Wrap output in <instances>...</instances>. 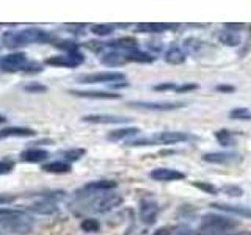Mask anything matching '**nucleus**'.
I'll list each match as a JSON object with an SVG mask.
<instances>
[{
	"mask_svg": "<svg viewBox=\"0 0 251 235\" xmlns=\"http://www.w3.org/2000/svg\"><path fill=\"white\" fill-rule=\"evenodd\" d=\"M218 39H220V43H222V44L231 46V47H235V46L240 44V36L232 30H223L222 33L218 35Z\"/></svg>",
	"mask_w": 251,
	"mask_h": 235,
	"instance_id": "bb28decb",
	"label": "nucleus"
},
{
	"mask_svg": "<svg viewBox=\"0 0 251 235\" xmlns=\"http://www.w3.org/2000/svg\"><path fill=\"white\" fill-rule=\"evenodd\" d=\"M127 55V61H137V63H152L155 57H151L149 53L138 52V50H130L126 53Z\"/></svg>",
	"mask_w": 251,
	"mask_h": 235,
	"instance_id": "cd10ccee",
	"label": "nucleus"
},
{
	"mask_svg": "<svg viewBox=\"0 0 251 235\" xmlns=\"http://www.w3.org/2000/svg\"><path fill=\"white\" fill-rule=\"evenodd\" d=\"M116 187V182L113 180H94L83 187V191H90V193H99V191H108L113 190Z\"/></svg>",
	"mask_w": 251,
	"mask_h": 235,
	"instance_id": "412c9836",
	"label": "nucleus"
},
{
	"mask_svg": "<svg viewBox=\"0 0 251 235\" xmlns=\"http://www.w3.org/2000/svg\"><path fill=\"white\" fill-rule=\"evenodd\" d=\"M80 227H82V231H85V232H98L100 229V224H99L98 219L86 218L82 221Z\"/></svg>",
	"mask_w": 251,
	"mask_h": 235,
	"instance_id": "7c9ffc66",
	"label": "nucleus"
},
{
	"mask_svg": "<svg viewBox=\"0 0 251 235\" xmlns=\"http://www.w3.org/2000/svg\"><path fill=\"white\" fill-rule=\"evenodd\" d=\"M8 119H6V116L5 115H0V124H5Z\"/></svg>",
	"mask_w": 251,
	"mask_h": 235,
	"instance_id": "a18cd8bd",
	"label": "nucleus"
},
{
	"mask_svg": "<svg viewBox=\"0 0 251 235\" xmlns=\"http://www.w3.org/2000/svg\"><path fill=\"white\" fill-rule=\"evenodd\" d=\"M73 96L77 97H86V99H120L121 94L115 93H105V91H80V90H71Z\"/></svg>",
	"mask_w": 251,
	"mask_h": 235,
	"instance_id": "6ab92c4d",
	"label": "nucleus"
},
{
	"mask_svg": "<svg viewBox=\"0 0 251 235\" xmlns=\"http://www.w3.org/2000/svg\"><path fill=\"white\" fill-rule=\"evenodd\" d=\"M220 190H222L223 193H226V194H229V196H234V198H237V196L243 194V190L237 185H225V187L220 188Z\"/></svg>",
	"mask_w": 251,
	"mask_h": 235,
	"instance_id": "c9c22d12",
	"label": "nucleus"
},
{
	"mask_svg": "<svg viewBox=\"0 0 251 235\" xmlns=\"http://www.w3.org/2000/svg\"><path fill=\"white\" fill-rule=\"evenodd\" d=\"M28 58L25 53L16 52V53H8L5 57H0V69L5 72H18V70H24L27 66Z\"/></svg>",
	"mask_w": 251,
	"mask_h": 235,
	"instance_id": "39448f33",
	"label": "nucleus"
},
{
	"mask_svg": "<svg viewBox=\"0 0 251 235\" xmlns=\"http://www.w3.org/2000/svg\"><path fill=\"white\" fill-rule=\"evenodd\" d=\"M83 155H85V149H69V151L63 152V157H65V159L69 160V162L82 159Z\"/></svg>",
	"mask_w": 251,
	"mask_h": 235,
	"instance_id": "473e14b6",
	"label": "nucleus"
},
{
	"mask_svg": "<svg viewBox=\"0 0 251 235\" xmlns=\"http://www.w3.org/2000/svg\"><path fill=\"white\" fill-rule=\"evenodd\" d=\"M177 28V24H163V22H143L138 24L137 30L141 33H163V31Z\"/></svg>",
	"mask_w": 251,
	"mask_h": 235,
	"instance_id": "2eb2a0df",
	"label": "nucleus"
},
{
	"mask_svg": "<svg viewBox=\"0 0 251 235\" xmlns=\"http://www.w3.org/2000/svg\"><path fill=\"white\" fill-rule=\"evenodd\" d=\"M229 116L232 119H237V121H251V112L245 107H237V108L231 110Z\"/></svg>",
	"mask_w": 251,
	"mask_h": 235,
	"instance_id": "c85d7f7f",
	"label": "nucleus"
},
{
	"mask_svg": "<svg viewBox=\"0 0 251 235\" xmlns=\"http://www.w3.org/2000/svg\"><path fill=\"white\" fill-rule=\"evenodd\" d=\"M80 83H110V82H124L126 75L116 70H107V72H96V74H85L77 78Z\"/></svg>",
	"mask_w": 251,
	"mask_h": 235,
	"instance_id": "423d86ee",
	"label": "nucleus"
},
{
	"mask_svg": "<svg viewBox=\"0 0 251 235\" xmlns=\"http://www.w3.org/2000/svg\"><path fill=\"white\" fill-rule=\"evenodd\" d=\"M215 138L220 143V146L223 147H232L235 146V138H234V133L227 129H222V130H217L215 132Z\"/></svg>",
	"mask_w": 251,
	"mask_h": 235,
	"instance_id": "a878e982",
	"label": "nucleus"
},
{
	"mask_svg": "<svg viewBox=\"0 0 251 235\" xmlns=\"http://www.w3.org/2000/svg\"><path fill=\"white\" fill-rule=\"evenodd\" d=\"M91 33L98 36H108L113 33V25H110V24H94V25H91Z\"/></svg>",
	"mask_w": 251,
	"mask_h": 235,
	"instance_id": "c756f323",
	"label": "nucleus"
},
{
	"mask_svg": "<svg viewBox=\"0 0 251 235\" xmlns=\"http://www.w3.org/2000/svg\"><path fill=\"white\" fill-rule=\"evenodd\" d=\"M30 212H35L38 215H53L58 212V207L57 204L50 199H43V201H38V202H33L31 206L27 207Z\"/></svg>",
	"mask_w": 251,
	"mask_h": 235,
	"instance_id": "f3484780",
	"label": "nucleus"
},
{
	"mask_svg": "<svg viewBox=\"0 0 251 235\" xmlns=\"http://www.w3.org/2000/svg\"><path fill=\"white\" fill-rule=\"evenodd\" d=\"M41 169L44 172H52V174H66V172L71 171V164L63 160H55V162L44 163Z\"/></svg>",
	"mask_w": 251,
	"mask_h": 235,
	"instance_id": "4be33fe9",
	"label": "nucleus"
},
{
	"mask_svg": "<svg viewBox=\"0 0 251 235\" xmlns=\"http://www.w3.org/2000/svg\"><path fill=\"white\" fill-rule=\"evenodd\" d=\"M204 162L218 163V164H229L240 160V155L235 152H209L202 155Z\"/></svg>",
	"mask_w": 251,
	"mask_h": 235,
	"instance_id": "f8f14e48",
	"label": "nucleus"
},
{
	"mask_svg": "<svg viewBox=\"0 0 251 235\" xmlns=\"http://www.w3.org/2000/svg\"><path fill=\"white\" fill-rule=\"evenodd\" d=\"M192 138L193 137L190 133H185V132H159L151 137L127 141V146L138 147V146H157V144H176V143L190 141Z\"/></svg>",
	"mask_w": 251,
	"mask_h": 235,
	"instance_id": "7ed1b4c3",
	"label": "nucleus"
},
{
	"mask_svg": "<svg viewBox=\"0 0 251 235\" xmlns=\"http://www.w3.org/2000/svg\"><path fill=\"white\" fill-rule=\"evenodd\" d=\"M107 47L110 49H115V50H137V46H138V41L135 38L132 36H124V38H118V39H113V41L110 43H105Z\"/></svg>",
	"mask_w": 251,
	"mask_h": 235,
	"instance_id": "a211bd4d",
	"label": "nucleus"
},
{
	"mask_svg": "<svg viewBox=\"0 0 251 235\" xmlns=\"http://www.w3.org/2000/svg\"><path fill=\"white\" fill-rule=\"evenodd\" d=\"M100 61L104 63L107 66H121L124 63H129L127 61V55L123 53V52H110L102 55Z\"/></svg>",
	"mask_w": 251,
	"mask_h": 235,
	"instance_id": "b1692460",
	"label": "nucleus"
},
{
	"mask_svg": "<svg viewBox=\"0 0 251 235\" xmlns=\"http://www.w3.org/2000/svg\"><path fill=\"white\" fill-rule=\"evenodd\" d=\"M165 61L170 63V65H180V63L185 61V52L180 49L179 46H170L168 50L165 52Z\"/></svg>",
	"mask_w": 251,
	"mask_h": 235,
	"instance_id": "aec40b11",
	"label": "nucleus"
},
{
	"mask_svg": "<svg viewBox=\"0 0 251 235\" xmlns=\"http://www.w3.org/2000/svg\"><path fill=\"white\" fill-rule=\"evenodd\" d=\"M55 41V35L43 28H25V30H11L2 36V43L8 49H18V47L33 44V43H50Z\"/></svg>",
	"mask_w": 251,
	"mask_h": 235,
	"instance_id": "f257e3e1",
	"label": "nucleus"
},
{
	"mask_svg": "<svg viewBox=\"0 0 251 235\" xmlns=\"http://www.w3.org/2000/svg\"><path fill=\"white\" fill-rule=\"evenodd\" d=\"M226 27L232 30V28H242L243 27V24H226Z\"/></svg>",
	"mask_w": 251,
	"mask_h": 235,
	"instance_id": "c03bdc74",
	"label": "nucleus"
},
{
	"mask_svg": "<svg viewBox=\"0 0 251 235\" xmlns=\"http://www.w3.org/2000/svg\"><path fill=\"white\" fill-rule=\"evenodd\" d=\"M123 202V198L120 194H113V193H107L102 194L99 198L93 201V210L98 212V213H107V212L113 210Z\"/></svg>",
	"mask_w": 251,
	"mask_h": 235,
	"instance_id": "6e6552de",
	"label": "nucleus"
},
{
	"mask_svg": "<svg viewBox=\"0 0 251 235\" xmlns=\"http://www.w3.org/2000/svg\"><path fill=\"white\" fill-rule=\"evenodd\" d=\"M24 90L25 91H30V93H43L46 91L47 88L44 85H39V83H30V85H25L24 86Z\"/></svg>",
	"mask_w": 251,
	"mask_h": 235,
	"instance_id": "58836bf2",
	"label": "nucleus"
},
{
	"mask_svg": "<svg viewBox=\"0 0 251 235\" xmlns=\"http://www.w3.org/2000/svg\"><path fill=\"white\" fill-rule=\"evenodd\" d=\"M0 235H5V234H2V232H0Z\"/></svg>",
	"mask_w": 251,
	"mask_h": 235,
	"instance_id": "de8ad7c7",
	"label": "nucleus"
},
{
	"mask_svg": "<svg viewBox=\"0 0 251 235\" xmlns=\"http://www.w3.org/2000/svg\"><path fill=\"white\" fill-rule=\"evenodd\" d=\"M140 133V129L137 127H129V129H118V130H112L107 135V138L110 141H120V140H124V138H130L133 135H137Z\"/></svg>",
	"mask_w": 251,
	"mask_h": 235,
	"instance_id": "393cba45",
	"label": "nucleus"
},
{
	"mask_svg": "<svg viewBox=\"0 0 251 235\" xmlns=\"http://www.w3.org/2000/svg\"><path fill=\"white\" fill-rule=\"evenodd\" d=\"M237 226H239V223L234 221L231 218L220 216V215H206L201 219L200 231L202 234H217V232L231 231Z\"/></svg>",
	"mask_w": 251,
	"mask_h": 235,
	"instance_id": "20e7f679",
	"label": "nucleus"
},
{
	"mask_svg": "<svg viewBox=\"0 0 251 235\" xmlns=\"http://www.w3.org/2000/svg\"><path fill=\"white\" fill-rule=\"evenodd\" d=\"M47 157H49V152L44 151V149H38V147H31V149H25L19 154L21 162H27V163H39L44 162Z\"/></svg>",
	"mask_w": 251,
	"mask_h": 235,
	"instance_id": "dca6fc26",
	"label": "nucleus"
},
{
	"mask_svg": "<svg viewBox=\"0 0 251 235\" xmlns=\"http://www.w3.org/2000/svg\"><path fill=\"white\" fill-rule=\"evenodd\" d=\"M86 47H88L90 50L98 52V50L102 49V47H104V44H102V43H94V41H91V43H86Z\"/></svg>",
	"mask_w": 251,
	"mask_h": 235,
	"instance_id": "ea45409f",
	"label": "nucleus"
},
{
	"mask_svg": "<svg viewBox=\"0 0 251 235\" xmlns=\"http://www.w3.org/2000/svg\"><path fill=\"white\" fill-rule=\"evenodd\" d=\"M55 47L65 50L66 53H77V50H78V44H75L73 41H60V43L55 44Z\"/></svg>",
	"mask_w": 251,
	"mask_h": 235,
	"instance_id": "2f4dec72",
	"label": "nucleus"
},
{
	"mask_svg": "<svg viewBox=\"0 0 251 235\" xmlns=\"http://www.w3.org/2000/svg\"><path fill=\"white\" fill-rule=\"evenodd\" d=\"M149 177L157 180V182H171V180L185 179V174L176 169H170V168H157L149 172Z\"/></svg>",
	"mask_w": 251,
	"mask_h": 235,
	"instance_id": "9b49d317",
	"label": "nucleus"
},
{
	"mask_svg": "<svg viewBox=\"0 0 251 235\" xmlns=\"http://www.w3.org/2000/svg\"><path fill=\"white\" fill-rule=\"evenodd\" d=\"M210 207H215L222 212H227V213L237 215L242 218H251V207H248V206H235V204L214 202V204H210Z\"/></svg>",
	"mask_w": 251,
	"mask_h": 235,
	"instance_id": "4468645a",
	"label": "nucleus"
},
{
	"mask_svg": "<svg viewBox=\"0 0 251 235\" xmlns=\"http://www.w3.org/2000/svg\"><path fill=\"white\" fill-rule=\"evenodd\" d=\"M232 235H251L250 232H242V234H232Z\"/></svg>",
	"mask_w": 251,
	"mask_h": 235,
	"instance_id": "49530a36",
	"label": "nucleus"
},
{
	"mask_svg": "<svg viewBox=\"0 0 251 235\" xmlns=\"http://www.w3.org/2000/svg\"><path fill=\"white\" fill-rule=\"evenodd\" d=\"M184 44H185V49L188 52H193V53L202 47V43L198 41V39H195V38H187L185 41H184Z\"/></svg>",
	"mask_w": 251,
	"mask_h": 235,
	"instance_id": "f704fd0d",
	"label": "nucleus"
},
{
	"mask_svg": "<svg viewBox=\"0 0 251 235\" xmlns=\"http://www.w3.org/2000/svg\"><path fill=\"white\" fill-rule=\"evenodd\" d=\"M193 185L198 188V190H201V191H206V193H209V194H217V188L212 185V184H207V182H193Z\"/></svg>",
	"mask_w": 251,
	"mask_h": 235,
	"instance_id": "4c0bfd02",
	"label": "nucleus"
},
{
	"mask_svg": "<svg viewBox=\"0 0 251 235\" xmlns=\"http://www.w3.org/2000/svg\"><path fill=\"white\" fill-rule=\"evenodd\" d=\"M36 132L28 127H6L0 130V138L8 137H35Z\"/></svg>",
	"mask_w": 251,
	"mask_h": 235,
	"instance_id": "5701e85b",
	"label": "nucleus"
},
{
	"mask_svg": "<svg viewBox=\"0 0 251 235\" xmlns=\"http://www.w3.org/2000/svg\"><path fill=\"white\" fill-rule=\"evenodd\" d=\"M33 218L25 210L0 207V226L14 234H28L33 229Z\"/></svg>",
	"mask_w": 251,
	"mask_h": 235,
	"instance_id": "f03ea898",
	"label": "nucleus"
},
{
	"mask_svg": "<svg viewBox=\"0 0 251 235\" xmlns=\"http://www.w3.org/2000/svg\"><path fill=\"white\" fill-rule=\"evenodd\" d=\"M130 107L135 108H145V110H155V112H170V110L182 108L185 107V102H130Z\"/></svg>",
	"mask_w": 251,
	"mask_h": 235,
	"instance_id": "1a4fd4ad",
	"label": "nucleus"
},
{
	"mask_svg": "<svg viewBox=\"0 0 251 235\" xmlns=\"http://www.w3.org/2000/svg\"><path fill=\"white\" fill-rule=\"evenodd\" d=\"M177 86L173 85V83H162V85H157L155 90H176Z\"/></svg>",
	"mask_w": 251,
	"mask_h": 235,
	"instance_id": "a19ab883",
	"label": "nucleus"
},
{
	"mask_svg": "<svg viewBox=\"0 0 251 235\" xmlns=\"http://www.w3.org/2000/svg\"><path fill=\"white\" fill-rule=\"evenodd\" d=\"M14 169V162L11 159H3L0 160V176L3 174H10V172Z\"/></svg>",
	"mask_w": 251,
	"mask_h": 235,
	"instance_id": "72a5a7b5",
	"label": "nucleus"
},
{
	"mask_svg": "<svg viewBox=\"0 0 251 235\" xmlns=\"http://www.w3.org/2000/svg\"><path fill=\"white\" fill-rule=\"evenodd\" d=\"M218 91H225V93H232L234 91V86H217Z\"/></svg>",
	"mask_w": 251,
	"mask_h": 235,
	"instance_id": "37998d69",
	"label": "nucleus"
},
{
	"mask_svg": "<svg viewBox=\"0 0 251 235\" xmlns=\"http://www.w3.org/2000/svg\"><path fill=\"white\" fill-rule=\"evenodd\" d=\"M82 119L91 124H124L130 121L129 118L116 116V115H86Z\"/></svg>",
	"mask_w": 251,
	"mask_h": 235,
	"instance_id": "ddd939ff",
	"label": "nucleus"
},
{
	"mask_svg": "<svg viewBox=\"0 0 251 235\" xmlns=\"http://www.w3.org/2000/svg\"><path fill=\"white\" fill-rule=\"evenodd\" d=\"M24 72L25 74H38V72H43V66L39 65L36 61H28L27 66L24 68Z\"/></svg>",
	"mask_w": 251,
	"mask_h": 235,
	"instance_id": "e433bc0d",
	"label": "nucleus"
},
{
	"mask_svg": "<svg viewBox=\"0 0 251 235\" xmlns=\"http://www.w3.org/2000/svg\"><path fill=\"white\" fill-rule=\"evenodd\" d=\"M83 55L82 53H65V55H57V57H49L46 58V65L49 66H58V68H77L83 63Z\"/></svg>",
	"mask_w": 251,
	"mask_h": 235,
	"instance_id": "0eeeda50",
	"label": "nucleus"
},
{
	"mask_svg": "<svg viewBox=\"0 0 251 235\" xmlns=\"http://www.w3.org/2000/svg\"><path fill=\"white\" fill-rule=\"evenodd\" d=\"M195 88H198V86H196V85H184V86H177L176 91L182 93V91H190V90H195Z\"/></svg>",
	"mask_w": 251,
	"mask_h": 235,
	"instance_id": "79ce46f5",
	"label": "nucleus"
},
{
	"mask_svg": "<svg viewBox=\"0 0 251 235\" xmlns=\"http://www.w3.org/2000/svg\"><path fill=\"white\" fill-rule=\"evenodd\" d=\"M157 213H159V206L154 199H143L140 202V219L143 221L146 226L152 224L157 218Z\"/></svg>",
	"mask_w": 251,
	"mask_h": 235,
	"instance_id": "9d476101",
	"label": "nucleus"
}]
</instances>
